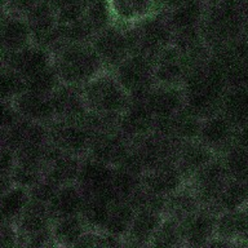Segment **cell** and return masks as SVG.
<instances>
[{"instance_id": "cell-1", "label": "cell", "mask_w": 248, "mask_h": 248, "mask_svg": "<svg viewBox=\"0 0 248 248\" xmlns=\"http://www.w3.org/2000/svg\"><path fill=\"white\" fill-rule=\"evenodd\" d=\"M248 26V0H208L201 31L215 50L243 36Z\"/></svg>"}, {"instance_id": "cell-2", "label": "cell", "mask_w": 248, "mask_h": 248, "mask_svg": "<svg viewBox=\"0 0 248 248\" xmlns=\"http://www.w3.org/2000/svg\"><path fill=\"white\" fill-rule=\"evenodd\" d=\"M53 65L62 83L83 85L106 69L91 42H62L53 50Z\"/></svg>"}, {"instance_id": "cell-3", "label": "cell", "mask_w": 248, "mask_h": 248, "mask_svg": "<svg viewBox=\"0 0 248 248\" xmlns=\"http://www.w3.org/2000/svg\"><path fill=\"white\" fill-rule=\"evenodd\" d=\"M88 112L104 116H119L133 100L114 71L104 69L81 87Z\"/></svg>"}, {"instance_id": "cell-4", "label": "cell", "mask_w": 248, "mask_h": 248, "mask_svg": "<svg viewBox=\"0 0 248 248\" xmlns=\"http://www.w3.org/2000/svg\"><path fill=\"white\" fill-rule=\"evenodd\" d=\"M91 43L104 62L105 67L110 70L137 50L135 27L123 26L115 22L98 31Z\"/></svg>"}, {"instance_id": "cell-5", "label": "cell", "mask_w": 248, "mask_h": 248, "mask_svg": "<svg viewBox=\"0 0 248 248\" xmlns=\"http://www.w3.org/2000/svg\"><path fill=\"white\" fill-rule=\"evenodd\" d=\"M133 100H143L155 81V58L136 50L112 69Z\"/></svg>"}, {"instance_id": "cell-6", "label": "cell", "mask_w": 248, "mask_h": 248, "mask_svg": "<svg viewBox=\"0 0 248 248\" xmlns=\"http://www.w3.org/2000/svg\"><path fill=\"white\" fill-rule=\"evenodd\" d=\"M87 116L83 119L54 120L49 124L50 143L66 154L85 156L96 133Z\"/></svg>"}, {"instance_id": "cell-7", "label": "cell", "mask_w": 248, "mask_h": 248, "mask_svg": "<svg viewBox=\"0 0 248 248\" xmlns=\"http://www.w3.org/2000/svg\"><path fill=\"white\" fill-rule=\"evenodd\" d=\"M178 141L155 129L153 133L133 142V156L143 172L176 163Z\"/></svg>"}, {"instance_id": "cell-8", "label": "cell", "mask_w": 248, "mask_h": 248, "mask_svg": "<svg viewBox=\"0 0 248 248\" xmlns=\"http://www.w3.org/2000/svg\"><path fill=\"white\" fill-rule=\"evenodd\" d=\"M137 50L156 57L163 49L173 43L174 32L168 23L166 12L162 11L136 25Z\"/></svg>"}, {"instance_id": "cell-9", "label": "cell", "mask_w": 248, "mask_h": 248, "mask_svg": "<svg viewBox=\"0 0 248 248\" xmlns=\"http://www.w3.org/2000/svg\"><path fill=\"white\" fill-rule=\"evenodd\" d=\"M132 150L133 143L118 128H110L94 133L87 155L112 167H120L131 156Z\"/></svg>"}, {"instance_id": "cell-10", "label": "cell", "mask_w": 248, "mask_h": 248, "mask_svg": "<svg viewBox=\"0 0 248 248\" xmlns=\"http://www.w3.org/2000/svg\"><path fill=\"white\" fill-rule=\"evenodd\" d=\"M114 172L115 167L101 162L91 155H85L81 158L77 182L83 189L87 198L102 197L115 201L111 191Z\"/></svg>"}, {"instance_id": "cell-11", "label": "cell", "mask_w": 248, "mask_h": 248, "mask_svg": "<svg viewBox=\"0 0 248 248\" xmlns=\"http://www.w3.org/2000/svg\"><path fill=\"white\" fill-rule=\"evenodd\" d=\"M229 180L230 176L226 170L224 160L220 155H217L208 164L198 170L187 182L197 193L202 204L212 207Z\"/></svg>"}, {"instance_id": "cell-12", "label": "cell", "mask_w": 248, "mask_h": 248, "mask_svg": "<svg viewBox=\"0 0 248 248\" xmlns=\"http://www.w3.org/2000/svg\"><path fill=\"white\" fill-rule=\"evenodd\" d=\"M1 65L16 70L27 79L53 65V52L36 43H31L15 52L1 53Z\"/></svg>"}, {"instance_id": "cell-13", "label": "cell", "mask_w": 248, "mask_h": 248, "mask_svg": "<svg viewBox=\"0 0 248 248\" xmlns=\"http://www.w3.org/2000/svg\"><path fill=\"white\" fill-rule=\"evenodd\" d=\"M143 101L158 122H166L186 106L185 88L184 85L155 83Z\"/></svg>"}, {"instance_id": "cell-14", "label": "cell", "mask_w": 248, "mask_h": 248, "mask_svg": "<svg viewBox=\"0 0 248 248\" xmlns=\"http://www.w3.org/2000/svg\"><path fill=\"white\" fill-rule=\"evenodd\" d=\"M238 127L224 111L213 112L202 119L198 140L221 155L235 141Z\"/></svg>"}, {"instance_id": "cell-15", "label": "cell", "mask_w": 248, "mask_h": 248, "mask_svg": "<svg viewBox=\"0 0 248 248\" xmlns=\"http://www.w3.org/2000/svg\"><path fill=\"white\" fill-rule=\"evenodd\" d=\"M158 120L143 100H132L119 116L116 128L132 143L156 129Z\"/></svg>"}, {"instance_id": "cell-16", "label": "cell", "mask_w": 248, "mask_h": 248, "mask_svg": "<svg viewBox=\"0 0 248 248\" xmlns=\"http://www.w3.org/2000/svg\"><path fill=\"white\" fill-rule=\"evenodd\" d=\"M217 217L218 212L213 207L202 205L182 221L185 247H209L216 238Z\"/></svg>"}, {"instance_id": "cell-17", "label": "cell", "mask_w": 248, "mask_h": 248, "mask_svg": "<svg viewBox=\"0 0 248 248\" xmlns=\"http://www.w3.org/2000/svg\"><path fill=\"white\" fill-rule=\"evenodd\" d=\"M212 53L222 66L229 85L248 84V46L243 39L225 44Z\"/></svg>"}, {"instance_id": "cell-18", "label": "cell", "mask_w": 248, "mask_h": 248, "mask_svg": "<svg viewBox=\"0 0 248 248\" xmlns=\"http://www.w3.org/2000/svg\"><path fill=\"white\" fill-rule=\"evenodd\" d=\"M80 163L81 156L66 154L49 142L46 151L44 178L58 187L66 184L77 182Z\"/></svg>"}, {"instance_id": "cell-19", "label": "cell", "mask_w": 248, "mask_h": 248, "mask_svg": "<svg viewBox=\"0 0 248 248\" xmlns=\"http://www.w3.org/2000/svg\"><path fill=\"white\" fill-rule=\"evenodd\" d=\"M189 73V62L173 43L155 57V81L156 83L184 85Z\"/></svg>"}, {"instance_id": "cell-20", "label": "cell", "mask_w": 248, "mask_h": 248, "mask_svg": "<svg viewBox=\"0 0 248 248\" xmlns=\"http://www.w3.org/2000/svg\"><path fill=\"white\" fill-rule=\"evenodd\" d=\"M164 216V212L158 209L137 208L124 236V247H150L151 240Z\"/></svg>"}, {"instance_id": "cell-21", "label": "cell", "mask_w": 248, "mask_h": 248, "mask_svg": "<svg viewBox=\"0 0 248 248\" xmlns=\"http://www.w3.org/2000/svg\"><path fill=\"white\" fill-rule=\"evenodd\" d=\"M0 42L1 53L15 52L34 43L31 26L26 17L7 11L1 12Z\"/></svg>"}, {"instance_id": "cell-22", "label": "cell", "mask_w": 248, "mask_h": 248, "mask_svg": "<svg viewBox=\"0 0 248 248\" xmlns=\"http://www.w3.org/2000/svg\"><path fill=\"white\" fill-rule=\"evenodd\" d=\"M248 226V205L218 213L216 238L209 247L215 246H240Z\"/></svg>"}, {"instance_id": "cell-23", "label": "cell", "mask_w": 248, "mask_h": 248, "mask_svg": "<svg viewBox=\"0 0 248 248\" xmlns=\"http://www.w3.org/2000/svg\"><path fill=\"white\" fill-rule=\"evenodd\" d=\"M112 21L123 26H136L162 12L159 0H108Z\"/></svg>"}, {"instance_id": "cell-24", "label": "cell", "mask_w": 248, "mask_h": 248, "mask_svg": "<svg viewBox=\"0 0 248 248\" xmlns=\"http://www.w3.org/2000/svg\"><path fill=\"white\" fill-rule=\"evenodd\" d=\"M141 182L147 191L166 199L187 181L178 170L177 164L172 163L143 172Z\"/></svg>"}, {"instance_id": "cell-25", "label": "cell", "mask_w": 248, "mask_h": 248, "mask_svg": "<svg viewBox=\"0 0 248 248\" xmlns=\"http://www.w3.org/2000/svg\"><path fill=\"white\" fill-rule=\"evenodd\" d=\"M216 156V153L202 141L198 139L189 140L178 143L176 164L186 178V181H189L198 170L203 168L205 164H208Z\"/></svg>"}, {"instance_id": "cell-26", "label": "cell", "mask_w": 248, "mask_h": 248, "mask_svg": "<svg viewBox=\"0 0 248 248\" xmlns=\"http://www.w3.org/2000/svg\"><path fill=\"white\" fill-rule=\"evenodd\" d=\"M12 102L18 108L22 118L35 122V123L49 125L57 119L50 96H46L42 93L32 92L27 89Z\"/></svg>"}, {"instance_id": "cell-27", "label": "cell", "mask_w": 248, "mask_h": 248, "mask_svg": "<svg viewBox=\"0 0 248 248\" xmlns=\"http://www.w3.org/2000/svg\"><path fill=\"white\" fill-rule=\"evenodd\" d=\"M57 119H83L88 114L81 87L62 83L52 94Z\"/></svg>"}, {"instance_id": "cell-28", "label": "cell", "mask_w": 248, "mask_h": 248, "mask_svg": "<svg viewBox=\"0 0 248 248\" xmlns=\"http://www.w3.org/2000/svg\"><path fill=\"white\" fill-rule=\"evenodd\" d=\"M208 0H186L178 7L166 12L167 19L173 32L201 29L207 13Z\"/></svg>"}, {"instance_id": "cell-29", "label": "cell", "mask_w": 248, "mask_h": 248, "mask_svg": "<svg viewBox=\"0 0 248 248\" xmlns=\"http://www.w3.org/2000/svg\"><path fill=\"white\" fill-rule=\"evenodd\" d=\"M87 195L78 182L60 186L53 198L48 203L49 211L54 218L63 216L81 215L84 209Z\"/></svg>"}, {"instance_id": "cell-30", "label": "cell", "mask_w": 248, "mask_h": 248, "mask_svg": "<svg viewBox=\"0 0 248 248\" xmlns=\"http://www.w3.org/2000/svg\"><path fill=\"white\" fill-rule=\"evenodd\" d=\"M201 116L194 114L191 110L184 108L176 115L166 122H158L156 123V131L163 132L166 135L173 137L176 141H189V140L198 139L199 129L202 124Z\"/></svg>"}, {"instance_id": "cell-31", "label": "cell", "mask_w": 248, "mask_h": 248, "mask_svg": "<svg viewBox=\"0 0 248 248\" xmlns=\"http://www.w3.org/2000/svg\"><path fill=\"white\" fill-rule=\"evenodd\" d=\"M88 229V225L81 215L57 217L52 224L54 246L63 248L77 247Z\"/></svg>"}, {"instance_id": "cell-32", "label": "cell", "mask_w": 248, "mask_h": 248, "mask_svg": "<svg viewBox=\"0 0 248 248\" xmlns=\"http://www.w3.org/2000/svg\"><path fill=\"white\" fill-rule=\"evenodd\" d=\"M202 205L203 204L199 201L197 193L194 191L189 182H186L180 189L166 198L164 215L182 222L201 208Z\"/></svg>"}, {"instance_id": "cell-33", "label": "cell", "mask_w": 248, "mask_h": 248, "mask_svg": "<svg viewBox=\"0 0 248 248\" xmlns=\"http://www.w3.org/2000/svg\"><path fill=\"white\" fill-rule=\"evenodd\" d=\"M52 224H53V216L50 213L48 204L32 199L30 204L27 205V208L23 211L18 221L16 222L22 236V244L26 236L50 229Z\"/></svg>"}, {"instance_id": "cell-34", "label": "cell", "mask_w": 248, "mask_h": 248, "mask_svg": "<svg viewBox=\"0 0 248 248\" xmlns=\"http://www.w3.org/2000/svg\"><path fill=\"white\" fill-rule=\"evenodd\" d=\"M221 111H224L238 128L248 125V84L229 85L222 101Z\"/></svg>"}, {"instance_id": "cell-35", "label": "cell", "mask_w": 248, "mask_h": 248, "mask_svg": "<svg viewBox=\"0 0 248 248\" xmlns=\"http://www.w3.org/2000/svg\"><path fill=\"white\" fill-rule=\"evenodd\" d=\"M31 202L30 189L13 184L1 191L0 195V216L1 222L16 224L23 211Z\"/></svg>"}, {"instance_id": "cell-36", "label": "cell", "mask_w": 248, "mask_h": 248, "mask_svg": "<svg viewBox=\"0 0 248 248\" xmlns=\"http://www.w3.org/2000/svg\"><path fill=\"white\" fill-rule=\"evenodd\" d=\"M136 211L137 208L132 204V202L122 199L112 201L104 230L122 239L124 243V236L133 221Z\"/></svg>"}, {"instance_id": "cell-37", "label": "cell", "mask_w": 248, "mask_h": 248, "mask_svg": "<svg viewBox=\"0 0 248 248\" xmlns=\"http://www.w3.org/2000/svg\"><path fill=\"white\" fill-rule=\"evenodd\" d=\"M230 178L238 181H248V143L235 140L220 155Z\"/></svg>"}, {"instance_id": "cell-38", "label": "cell", "mask_w": 248, "mask_h": 248, "mask_svg": "<svg viewBox=\"0 0 248 248\" xmlns=\"http://www.w3.org/2000/svg\"><path fill=\"white\" fill-rule=\"evenodd\" d=\"M244 205H248L247 184L230 178L212 207L220 213L230 209L242 208Z\"/></svg>"}, {"instance_id": "cell-39", "label": "cell", "mask_w": 248, "mask_h": 248, "mask_svg": "<svg viewBox=\"0 0 248 248\" xmlns=\"http://www.w3.org/2000/svg\"><path fill=\"white\" fill-rule=\"evenodd\" d=\"M150 247H185V236L181 221L173 217L164 216L159 225Z\"/></svg>"}, {"instance_id": "cell-40", "label": "cell", "mask_w": 248, "mask_h": 248, "mask_svg": "<svg viewBox=\"0 0 248 248\" xmlns=\"http://www.w3.org/2000/svg\"><path fill=\"white\" fill-rule=\"evenodd\" d=\"M142 174L129 170L127 167H115L111 182V191L115 201H131L133 194L141 186Z\"/></svg>"}, {"instance_id": "cell-41", "label": "cell", "mask_w": 248, "mask_h": 248, "mask_svg": "<svg viewBox=\"0 0 248 248\" xmlns=\"http://www.w3.org/2000/svg\"><path fill=\"white\" fill-rule=\"evenodd\" d=\"M111 203V199H108V198H87L81 216H83L89 229H102L104 230Z\"/></svg>"}, {"instance_id": "cell-42", "label": "cell", "mask_w": 248, "mask_h": 248, "mask_svg": "<svg viewBox=\"0 0 248 248\" xmlns=\"http://www.w3.org/2000/svg\"><path fill=\"white\" fill-rule=\"evenodd\" d=\"M12 182L16 185H21L23 187L31 189L39 181L44 178V166L38 163L23 162L17 159L15 170L11 174Z\"/></svg>"}, {"instance_id": "cell-43", "label": "cell", "mask_w": 248, "mask_h": 248, "mask_svg": "<svg viewBox=\"0 0 248 248\" xmlns=\"http://www.w3.org/2000/svg\"><path fill=\"white\" fill-rule=\"evenodd\" d=\"M26 84L29 91L50 96L62 84V80L54 65H52L43 70V71H40V73L27 78Z\"/></svg>"}, {"instance_id": "cell-44", "label": "cell", "mask_w": 248, "mask_h": 248, "mask_svg": "<svg viewBox=\"0 0 248 248\" xmlns=\"http://www.w3.org/2000/svg\"><path fill=\"white\" fill-rule=\"evenodd\" d=\"M1 101H13L27 91L26 79L16 70L1 65Z\"/></svg>"}, {"instance_id": "cell-45", "label": "cell", "mask_w": 248, "mask_h": 248, "mask_svg": "<svg viewBox=\"0 0 248 248\" xmlns=\"http://www.w3.org/2000/svg\"><path fill=\"white\" fill-rule=\"evenodd\" d=\"M87 9H85V19L96 31V34L110 23H112V16L108 0H85Z\"/></svg>"}, {"instance_id": "cell-46", "label": "cell", "mask_w": 248, "mask_h": 248, "mask_svg": "<svg viewBox=\"0 0 248 248\" xmlns=\"http://www.w3.org/2000/svg\"><path fill=\"white\" fill-rule=\"evenodd\" d=\"M61 32L62 42L65 43H88L92 42L96 31L88 23V21L81 18L80 21L70 23V25H58Z\"/></svg>"}, {"instance_id": "cell-47", "label": "cell", "mask_w": 248, "mask_h": 248, "mask_svg": "<svg viewBox=\"0 0 248 248\" xmlns=\"http://www.w3.org/2000/svg\"><path fill=\"white\" fill-rule=\"evenodd\" d=\"M0 248H22V236L17 225L12 222H1Z\"/></svg>"}, {"instance_id": "cell-48", "label": "cell", "mask_w": 248, "mask_h": 248, "mask_svg": "<svg viewBox=\"0 0 248 248\" xmlns=\"http://www.w3.org/2000/svg\"><path fill=\"white\" fill-rule=\"evenodd\" d=\"M57 189L58 186H56L54 184L48 181L46 178H43L42 181H39L36 185L32 186L30 189L31 199L48 204L50 202V199L53 198L54 193L57 191Z\"/></svg>"}, {"instance_id": "cell-49", "label": "cell", "mask_w": 248, "mask_h": 248, "mask_svg": "<svg viewBox=\"0 0 248 248\" xmlns=\"http://www.w3.org/2000/svg\"><path fill=\"white\" fill-rule=\"evenodd\" d=\"M54 246L53 235H52V228L43 230V232H35L26 236L23 239L22 248H49Z\"/></svg>"}, {"instance_id": "cell-50", "label": "cell", "mask_w": 248, "mask_h": 248, "mask_svg": "<svg viewBox=\"0 0 248 248\" xmlns=\"http://www.w3.org/2000/svg\"><path fill=\"white\" fill-rule=\"evenodd\" d=\"M3 108V115H1V129H8L17 124L22 119V115L19 114L18 108L12 101H1Z\"/></svg>"}, {"instance_id": "cell-51", "label": "cell", "mask_w": 248, "mask_h": 248, "mask_svg": "<svg viewBox=\"0 0 248 248\" xmlns=\"http://www.w3.org/2000/svg\"><path fill=\"white\" fill-rule=\"evenodd\" d=\"M186 0H159V4H160V8L162 11L167 12L173 9V8L178 7L180 4L185 3Z\"/></svg>"}, {"instance_id": "cell-52", "label": "cell", "mask_w": 248, "mask_h": 248, "mask_svg": "<svg viewBox=\"0 0 248 248\" xmlns=\"http://www.w3.org/2000/svg\"><path fill=\"white\" fill-rule=\"evenodd\" d=\"M240 244L248 246V226H247V230H246V232H244L243 238H242V242H240Z\"/></svg>"}, {"instance_id": "cell-53", "label": "cell", "mask_w": 248, "mask_h": 248, "mask_svg": "<svg viewBox=\"0 0 248 248\" xmlns=\"http://www.w3.org/2000/svg\"><path fill=\"white\" fill-rule=\"evenodd\" d=\"M242 39H243L244 42H246V44L248 46V26H247V29H246V31H244V34H243V36H242Z\"/></svg>"}, {"instance_id": "cell-54", "label": "cell", "mask_w": 248, "mask_h": 248, "mask_svg": "<svg viewBox=\"0 0 248 248\" xmlns=\"http://www.w3.org/2000/svg\"><path fill=\"white\" fill-rule=\"evenodd\" d=\"M246 184H247V190H248V181H247V182H246Z\"/></svg>"}]
</instances>
